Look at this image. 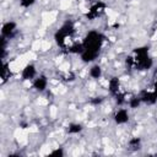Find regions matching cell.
Instances as JSON below:
<instances>
[{
    "label": "cell",
    "mask_w": 157,
    "mask_h": 157,
    "mask_svg": "<svg viewBox=\"0 0 157 157\" xmlns=\"http://www.w3.org/2000/svg\"><path fill=\"white\" fill-rule=\"evenodd\" d=\"M141 101H142V104H146V105H153L157 103V93L153 91V90H145V91H141L139 93Z\"/></svg>",
    "instance_id": "ba28073f"
},
{
    "label": "cell",
    "mask_w": 157,
    "mask_h": 157,
    "mask_svg": "<svg viewBox=\"0 0 157 157\" xmlns=\"http://www.w3.org/2000/svg\"><path fill=\"white\" fill-rule=\"evenodd\" d=\"M11 76H12V72L10 70V64L4 61L2 63V69H1V83H5Z\"/></svg>",
    "instance_id": "9a60e30c"
},
{
    "label": "cell",
    "mask_w": 157,
    "mask_h": 157,
    "mask_svg": "<svg viewBox=\"0 0 157 157\" xmlns=\"http://www.w3.org/2000/svg\"><path fill=\"white\" fill-rule=\"evenodd\" d=\"M86 1H88V2H94L96 0H86Z\"/></svg>",
    "instance_id": "7402d4cb"
},
{
    "label": "cell",
    "mask_w": 157,
    "mask_h": 157,
    "mask_svg": "<svg viewBox=\"0 0 157 157\" xmlns=\"http://www.w3.org/2000/svg\"><path fill=\"white\" fill-rule=\"evenodd\" d=\"M103 101H104V98H103V97H101V96H98V97H92L90 102H91V104L97 105V104H101Z\"/></svg>",
    "instance_id": "ffe728a7"
},
{
    "label": "cell",
    "mask_w": 157,
    "mask_h": 157,
    "mask_svg": "<svg viewBox=\"0 0 157 157\" xmlns=\"http://www.w3.org/2000/svg\"><path fill=\"white\" fill-rule=\"evenodd\" d=\"M67 52H69V53H71V54H77V55H80V54L83 52L82 42H80V43H74L72 45H70V47H69Z\"/></svg>",
    "instance_id": "e0dca14e"
},
{
    "label": "cell",
    "mask_w": 157,
    "mask_h": 157,
    "mask_svg": "<svg viewBox=\"0 0 157 157\" xmlns=\"http://www.w3.org/2000/svg\"><path fill=\"white\" fill-rule=\"evenodd\" d=\"M38 72H37V66L32 63H28L23 66V69L21 70V80L22 81H33L37 77Z\"/></svg>",
    "instance_id": "8992f818"
},
{
    "label": "cell",
    "mask_w": 157,
    "mask_h": 157,
    "mask_svg": "<svg viewBox=\"0 0 157 157\" xmlns=\"http://www.w3.org/2000/svg\"><path fill=\"white\" fill-rule=\"evenodd\" d=\"M104 40H105V37L99 31L92 29V31H88L86 33V36L83 37L82 45H83V49L101 53L103 44H104Z\"/></svg>",
    "instance_id": "7a4b0ae2"
},
{
    "label": "cell",
    "mask_w": 157,
    "mask_h": 157,
    "mask_svg": "<svg viewBox=\"0 0 157 157\" xmlns=\"http://www.w3.org/2000/svg\"><path fill=\"white\" fill-rule=\"evenodd\" d=\"M74 33H75V25L72 23V21H66L65 23H63L61 27L54 33V40L56 45L60 48H65L67 38L72 37Z\"/></svg>",
    "instance_id": "3957f363"
},
{
    "label": "cell",
    "mask_w": 157,
    "mask_h": 157,
    "mask_svg": "<svg viewBox=\"0 0 157 157\" xmlns=\"http://www.w3.org/2000/svg\"><path fill=\"white\" fill-rule=\"evenodd\" d=\"M142 146V141L139 136H134L128 141V148L130 151H139Z\"/></svg>",
    "instance_id": "5bb4252c"
},
{
    "label": "cell",
    "mask_w": 157,
    "mask_h": 157,
    "mask_svg": "<svg viewBox=\"0 0 157 157\" xmlns=\"http://www.w3.org/2000/svg\"><path fill=\"white\" fill-rule=\"evenodd\" d=\"M107 10V4L102 0H96L94 2L91 4V6L88 7V10L85 13V17L88 21H94L97 18H99Z\"/></svg>",
    "instance_id": "277c9868"
},
{
    "label": "cell",
    "mask_w": 157,
    "mask_h": 157,
    "mask_svg": "<svg viewBox=\"0 0 157 157\" xmlns=\"http://www.w3.org/2000/svg\"><path fill=\"white\" fill-rule=\"evenodd\" d=\"M98 55H99V53H97V52H92V50L83 49V52L80 54V59H81V61L85 63V64H91V63H93V61L98 58Z\"/></svg>",
    "instance_id": "8fae6325"
},
{
    "label": "cell",
    "mask_w": 157,
    "mask_h": 157,
    "mask_svg": "<svg viewBox=\"0 0 157 157\" xmlns=\"http://www.w3.org/2000/svg\"><path fill=\"white\" fill-rule=\"evenodd\" d=\"M50 156H58V157H63L64 155H65V152H64V150H63V147H56V148H54L50 153H49Z\"/></svg>",
    "instance_id": "d6986e66"
},
{
    "label": "cell",
    "mask_w": 157,
    "mask_h": 157,
    "mask_svg": "<svg viewBox=\"0 0 157 157\" xmlns=\"http://www.w3.org/2000/svg\"><path fill=\"white\" fill-rule=\"evenodd\" d=\"M37 0H18V5L22 9H29L36 4Z\"/></svg>",
    "instance_id": "ac0fdd59"
},
{
    "label": "cell",
    "mask_w": 157,
    "mask_h": 157,
    "mask_svg": "<svg viewBox=\"0 0 157 157\" xmlns=\"http://www.w3.org/2000/svg\"><path fill=\"white\" fill-rule=\"evenodd\" d=\"M132 67L137 71H148L153 66V59L150 55L148 47H137L132 54Z\"/></svg>",
    "instance_id": "6da1fadb"
},
{
    "label": "cell",
    "mask_w": 157,
    "mask_h": 157,
    "mask_svg": "<svg viewBox=\"0 0 157 157\" xmlns=\"http://www.w3.org/2000/svg\"><path fill=\"white\" fill-rule=\"evenodd\" d=\"M126 103H128V105H129L130 109H137V108L142 104V101H141V98H140L139 94H135V96H131V97L128 99Z\"/></svg>",
    "instance_id": "2e32d148"
},
{
    "label": "cell",
    "mask_w": 157,
    "mask_h": 157,
    "mask_svg": "<svg viewBox=\"0 0 157 157\" xmlns=\"http://www.w3.org/2000/svg\"><path fill=\"white\" fill-rule=\"evenodd\" d=\"M17 34V23L15 21H6L2 23L1 26V37L7 39V40H11Z\"/></svg>",
    "instance_id": "5b68a950"
},
{
    "label": "cell",
    "mask_w": 157,
    "mask_h": 157,
    "mask_svg": "<svg viewBox=\"0 0 157 157\" xmlns=\"http://www.w3.org/2000/svg\"><path fill=\"white\" fill-rule=\"evenodd\" d=\"M88 75L93 80H99L103 76V69H102V66L98 65V64L91 65V67L88 69Z\"/></svg>",
    "instance_id": "7c38bea8"
},
{
    "label": "cell",
    "mask_w": 157,
    "mask_h": 157,
    "mask_svg": "<svg viewBox=\"0 0 157 157\" xmlns=\"http://www.w3.org/2000/svg\"><path fill=\"white\" fill-rule=\"evenodd\" d=\"M120 88H121V82H120V78L119 77L113 76V77H110L108 80V92H109V94L113 98L121 92Z\"/></svg>",
    "instance_id": "30bf717a"
},
{
    "label": "cell",
    "mask_w": 157,
    "mask_h": 157,
    "mask_svg": "<svg viewBox=\"0 0 157 157\" xmlns=\"http://www.w3.org/2000/svg\"><path fill=\"white\" fill-rule=\"evenodd\" d=\"M113 120L117 125H124L126 123H129L130 120V114H129V110L126 108H119L114 115H113Z\"/></svg>",
    "instance_id": "52a82bcc"
},
{
    "label": "cell",
    "mask_w": 157,
    "mask_h": 157,
    "mask_svg": "<svg viewBox=\"0 0 157 157\" xmlns=\"http://www.w3.org/2000/svg\"><path fill=\"white\" fill-rule=\"evenodd\" d=\"M32 87L38 93L44 92L48 87V77L45 75H37V77L32 81Z\"/></svg>",
    "instance_id": "9c48e42d"
},
{
    "label": "cell",
    "mask_w": 157,
    "mask_h": 157,
    "mask_svg": "<svg viewBox=\"0 0 157 157\" xmlns=\"http://www.w3.org/2000/svg\"><path fill=\"white\" fill-rule=\"evenodd\" d=\"M153 91L157 93V71H156V76H155V82H153Z\"/></svg>",
    "instance_id": "44dd1931"
},
{
    "label": "cell",
    "mask_w": 157,
    "mask_h": 157,
    "mask_svg": "<svg viewBox=\"0 0 157 157\" xmlns=\"http://www.w3.org/2000/svg\"><path fill=\"white\" fill-rule=\"evenodd\" d=\"M83 130V125L81 123H70L66 126V132L69 135H77Z\"/></svg>",
    "instance_id": "4fadbf2b"
}]
</instances>
